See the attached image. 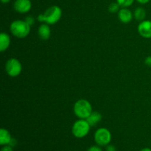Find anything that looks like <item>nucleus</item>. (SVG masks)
I'll use <instances>...</instances> for the list:
<instances>
[{"instance_id": "obj_1", "label": "nucleus", "mask_w": 151, "mask_h": 151, "mask_svg": "<svg viewBox=\"0 0 151 151\" xmlns=\"http://www.w3.org/2000/svg\"><path fill=\"white\" fill-rule=\"evenodd\" d=\"M62 16V10L57 5H53L47 8L43 14H39L37 20L40 22H45L49 25L55 24L60 19Z\"/></svg>"}, {"instance_id": "obj_2", "label": "nucleus", "mask_w": 151, "mask_h": 151, "mask_svg": "<svg viewBox=\"0 0 151 151\" xmlns=\"http://www.w3.org/2000/svg\"><path fill=\"white\" fill-rule=\"evenodd\" d=\"M73 110L75 116L83 119H86L93 111L91 104L86 99L78 100L74 105Z\"/></svg>"}, {"instance_id": "obj_3", "label": "nucleus", "mask_w": 151, "mask_h": 151, "mask_svg": "<svg viewBox=\"0 0 151 151\" xmlns=\"http://www.w3.org/2000/svg\"><path fill=\"white\" fill-rule=\"evenodd\" d=\"M10 31L16 38H24L30 32V26L25 20H15L10 24Z\"/></svg>"}, {"instance_id": "obj_4", "label": "nucleus", "mask_w": 151, "mask_h": 151, "mask_svg": "<svg viewBox=\"0 0 151 151\" xmlns=\"http://www.w3.org/2000/svg\"><path fill=\"white\" fill-rule=\"evenodd\" d=\"M90 128H91V125L88 124L86 119H79L76 122H75V123L72 125V134L76 138H83L88 134Z\"/></svg>"}, {"instance_id": "obj_5", "label": "nucleus", "mask_w": 151, "mask_h": 151, "mask_svg": "<svg viewBox=\"0 0 151 151\" xmlns=\"http://www.w3.org/2000/svg\"><path fill=\"white\" fill-rule=\"evenodd\" d=\"M94 141L99 146H106L111 142V134L106 128H101L97 130L94 136Z\"/></svg>"}, {"instance_id": "obj_6", "label": "nucleus", "mask_w": 151, "mask_h": 151, "mask_svg": "<svg viewBox=\"0 0 151 151\" xmlns=\"http://www.w3.org/2000/svg\"><path fill=\"white\" fill-rule=\"evenodd\" d=\"M5 71L7 75L12 78L19 76L22 71V65L18 59L12 58L7 61L5 64Z\"/></svg>"}, {"instance_id": "obj_7", "label": "nucleus", "mask_w": 151, "mask_h": 151, "mask_svg": "<svg viewBox=\"0 0 151 151\" xmlns=\"http://www.w3.org/2000/svg\"><path fill=\"white\" fill-rule=\"evenodd\" d=\"M13 8L17 13H27L32 8L30 0H16L13 3Z\"/></svg>"}, {"instance_id": "obj_8", "label": "nucleus", "mask_w": 151, "mask_h": 151, "mask_svg": "<svg viewBox=\"0 0 151 151\" xmlns=\"http://www.w3.org/2000/svg\"><path fill=\"white\" fill-rule=\"evenodd\" d=\"M138 32L145 38H151V21L144 20L138 25Z\"/></svg>"}, {"instance_id": "obj_9", "label": "nucleus", "mask_w": 151, "mask_h": 151, "mask_svg": "<svg viewBox=\"0 0 151 151\" xmlns=\"http://www.w3.org/2000/svg\"><path fill=\"white\" fill-rule=\"evenodd\" d=\"M134 14L128 7H122L118 12V18L122 23L128 24L132 21Z\"/></svg>"}, {"instance_id": "obj_10", "label": "nucleus", "mask_w": 151, "mask_h": 151, "mask_svg": "<svg viewBox=\"0 0 151 151\" xmlns=\"http://www.w3.org/2000/svg\"><path fill=\"white\" fill-rule=\"evenodd\" d=\"M39 38L43 41H47L51 36V29L47 24H42L39 26L38 29Z\"/></svg>"}, {"instance_id": "obj_11", "label": "nucleus", "mask_w": 151, "mask_h": 151, "mask_svg": "<svg viewBox=\"0 0 151 151\" xmlns=\"http://www.w3.org/2000/svg\"><path fill=\"white\" fill-rule=\"evenodd\" d=\"M10 38L9 35L6 32H1L0 34V51L1 52L5 51L6 50L8 49V47L10 45Z\"/></svg>"}, {"instance_id": "obj_12", "label": "nucleus", "mask_w": 151, "mask_h": 151, "mask_svg": "<svg viewBox=\"0 0 151 151\" xmlns=\"http://www.w3.org/2000/svg\"><path fill=\"white\" fill-rule=\"evenodd\" d=\"M12 139L11 135L7 129L1 128L0 130V145H7L10 144Z\"/></svg>"}, {"instance_id": "obj_13", "label": "nucleus", "mask_w": 151, "mask_h": 151, "mask_svg": "<svg viewBox=\"0 0 151 151\" xmlns=\"http://www.w3.org/2000/svg\"><path fill=\"white\" fill-rule=\"evenodd\" d=\"M102 119V114L98 111H92L86 119L87 122H88L91 127L95 126Z\"/></svg>"}, {"instance_id": "obj_14", "label": "nucleus", "mask_w": 151, "mask_h": 151, "mask_svg": "<svg viewBox=\"0 0 151 151\" xmlns=\"http://www.w3.org/2000/svg\"><path fill=\"white\" fill-rule=\"evenodd\" d=\"M134 17L135 18L136 20L139 21V22H142V21H144L146 17L145 10L143 7H137L134 12Z\"/></svg>"}, {"instance_id": "obj_15", "label": "nucleus", "mask_w": 151, "mask_h": 151, "mask_svg": "<svg viewBox=\"0 0 151 151\" xmlns=\"http://www.w3.org/2000/svg\"><path fill=\"white\" fill-rule=\"evenodd\" d=\"M120 6L117 2H112L109 6V11L111 13H118L120 10Z\"/></svg>"}, {"instance_id": "obj_16", "label": "nucleus", "mask_w": 151, "mask_h": 151, "mask_svg": "<svg viewBox=\"0 0 151 151\" xmlns=\"http://www.w3.org/2000/svg\"><path fill=\"white\" fill-rule=\"evenodd\" d=\"M135 0H116L121 7H128L134 4Z\"/></svg>"}, {"instance_id": "obj_17", "label": "nucleus", "mask_w": 151, "mask_h": 151, "mask_svg": "<svg viewBox=\"0 0 151 151\" xmlns=\"http://www.w3.org/2000/svg\"><path fill=\"white\" fill-rule=\"evenodd\" d=\"M25 22L31 27L32 25L34 24V23H35V19H34L32 16H28L25 18Z\"/></svg>"}, {"instance_id": "obj_18", "label": "nucleus", "mask_w": 151, "mask_h": 151, "mask_svg": "<svg viewBox=\"0 0 151 151\" xmlns=\"http://www.w3.org/2000/svg\"><path fill=\"white\" fill-rule=\"evenodd\" d=\"M86 151H103L99 145H93L90 147Z\"/></svg>"}, {"instance_id": "obj_19", "label": "nucleus", "mask_w": 151, "mask_h": 151, "mask_svg": "<svg viewBox=\"0 0 151 151\" xmlns=\"http://www.w3.org/2000/svg\"><path fill=\"white\" fill-rule=\"evenodd\" d=\"M1 151H13V147L10 145H4L2 148L1 149Z\"/></svg>"}, {"instance_id": "obj_20", "label": "nucleus", "mask_w": 151, "mask_h": 151, "mask_svg": "<svg viewBox=\"0 0 151 151\" xmlns=\"http://www.w3.org/2000/svg\"><path fill=\"white\" fill-rule=\"evenodd\" d=\"M145 63L149 67H151V55L146 58L145 60Z\"/></svg>"}, {"instance_id": "obj_21", "label": "nucleus", "mask_w": 151, "mask_h": 151, "mask_svg": "<svg viewBox=\"0 0 151 151\" xmlns=\"http://www.w3.org/2000/svg\"><path fill=\"white\" fill-rule=\"evenodd\" d=\"M106 151H116V149L114 145H108L106 147Z\"/></svg>"}, {"instance_id": "obj_22", "label": "nucleus", "mask_w": 151, "mask_h": 151, "mask_svg": "<svg viewBox=\"0 0 151 151\" xmlns=\"http://www.w3.org/2000/svg\"><path fill=\"white\" fill-rule=\"evenodd\" d=\"M16 145V140L15 139H13V138H12V139H11V141H10V144L8 145H10V146H11V147H14L15 145Z\"/></svg>"}, {"instance_id": "obj_23", "label": "nucleus", "mask_w": 151, "mask_h": 151, "mask_svg": "<svg viewBox=\"0 0 151 151\" xmlns=\"http://www.w3.org/2000/svg\"><path fill=\"white\" fill-rule=\"evenodd\" d=\"M150 1V0H137V1H138L139 4H147V3H148Z\"/></svg>"}, {"instance_id": "obj_24", "label": "nucleus", "mask_w": 151, "mask_h": 151, "mask_svg": "<svg viewBox=\"0 0 151 151\" xmlns=\"http://www.w3.org/2000/svg\"><path fill=\"white\" fill-rule=\"evenodd\" d=\"M10 1H11V0H1V3H3V4H7V3L10 2Z\"/></svg>"}, {"instance_id": "obj_25", "label": "nucleus", "mask_w": 151, "mask_h": 151, "mask_svg": "<svg viewBox=\"0 0 151 151\" xmlns=\"http://www.w3.org/2000/svg\"><path fill=\"white\" fill-rule=\"evenodd\" d=\"M140 151H151V149L149 148V147H145V148L142 149Z\"/></svg>"}]
</instances>
